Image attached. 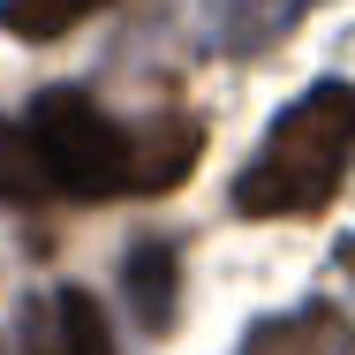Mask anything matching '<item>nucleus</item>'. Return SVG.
I'll return each instance as SVG.
<instances>
[{
    "instance_id": "nucleus-1",
    "label": "nucleus",
    "mask_w": 355,
    "mask_h": 355,
    "mask_svg": "<svg viewBox=\"0 0 355 355\" xmlns=\"http://www.w3.org/2000/svg\"><path fill=\"white\" fill-rule=\"evenodd\" d=\"M31 137L53 166V189H69V197H151V189H174L197 166L205 129L189 114H166L151 129H121L76 83H53L31 106Z\"/></svg>"
},
{
    "instance_id": "nucleus-2",
    "label": "nucleus",
    "mask_w": 355,
    "mask_h": 355,
    "mask_svg": "<svg viewBox=\"0 0 355 355\" xmlns=\"http://www.w3.org/2000/svg\"><path fill=\"white\" fill-rule=\"evenodd\" d=\"M348 166H355V83L325 76L265 129L257 159L234 174V212L242 219H310L340 197Z\"/></svg>"
},
{
    "instance_id": "nucleus-3",
    "label": "nucleus",
    "mask_w": 355,
    "mask_h": 355,
    "mask_svg": "<svg viewBox=\"0 0 355 355\" xmlns=\"http://www.w3.org/2000/svg\"><path fill=\"white\" fill-rule=\"evenodd\" d=\"M23 355H114V333L83 287H53L23 302Z\"/></svg>"
},
{
    "instance_id": "nucleus-4",
    "label": "nucleus",
    "mask_w": 355,
    "mask_h": 355,
    "mask_svg": "<svg viewBox=\"0 0 355 355\" xmlns=\"http://www.w3.org/2000/svg\"><path fill=\"white\" fill-rule=\"evenodd\" d=\"M310 8H318V0H219L212 46H219V53H234V61H250V53L280 46V38L310 15Z\"/></svg>"
},
{
    "instance_id": "nucleus-5",
    "label": "nucleus",
    "mask_w": 355,
    "mask_h": 355,
    "mask_svg": "<svg viewBox=\"0 0 355 355\" xmlns=\"http://www.w3.org/2000/svg\"><path fill=\"white\" fill-rule=\"evenodd\" d=\"M250 355H348V318L333 310H295L287 325H265Z\"/></svg>"
},
{
    "instance_id": "nucleus-6",
    "label": "nucleus",
    "mask_w": 355,
    "mask_h": 355,
    "mask_svg": "<svg viewBox=\"0 0 355 355\" xmlns=\"http://www.w3.org/2000/svg\"><path fill=\"white\" fill-rule=\"evenodd\" d=\"M46 189H53V166H46L38 137L0 121V205H38Z\"/></svg>"
},
{
    "instance_id": "nucleus-7",
    "label": "nucleus",
    "mask_w": 355,
    "mask_h": 355,
    "mask_svg": "<svg viewBox=\"0 0 355 355\" xmlns=\"http://www.w3.org/2000/svg\"><path fill=\"white\" fill-rule=\"evenodd\" d=\"M129 295H137L144 325H166L174 318V250L166 242H144L137 257H129Z\"/></svg>"
},
{
    "instance_id": "nucleus-8",
    "label": "nucleus",
    "mask_w": 355,
    "mask_h": 355,
    "mask_svg": "<svg viewBox=\"0 0 355 355\" xmlns=\"http://www.w3.org/2000/svg\"><path fill=\"white\" fill-rule=\"evenodd\" d=\"M91 8H106V0H0V23L15 31V38H61V31H76Z\"/></svg>"
},
{
    "instance_id": "nucleus-9",
    "label": "nucleus",
    "mask_w": 355,
    "mask_h": 355,
    "mask_svg": "<svg viewBox=\"0 0 355 355\" xmlns=\"http://www.w3.org/2000/svg\"><path fill=\"white\" fill-rule=\"evenodd\" d=\"M0 355H8V348H0Z\"/></svg>"
}]
</instances>
